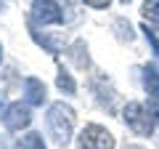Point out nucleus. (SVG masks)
Here are the masks:
<instances>
[{
  "label": "nucleus",
  "instance_id": "12",
  "mask_svg": "<svg viewBox=\"0 0 159 149\" xmlns=\"http://www.w3.org/2000/svg\"><path fill=\"white\" fill-rule=\"evenodd\" d=\"M143 35H146V40L151 43V51H154V56H159V37H157V32H154L148 24H143Z\"/></svg>",
  "mask_w": 159,
  "mask_h": 149
},
{
  "label": "nucleus",
  "instance_id": "5",
  "mask_svg": "<svg viewBox=\"0 0 159 149\" xmlns=\"http://www.w3.org/2000/svg\"><path fill=\"white\" fill-rule=\"evenodd\" d=\"M3 125H6V131L11 133H19V131H27L29 125H32V109H29L27 101H13L8 104L6 115H3Z\"/></svg>",
  "mask_w": 159,
  "mask_h": 149
},
{
  "label": "nucleus",
  "instance_id": "7",
  "mask_svg": "<svg viewBox=\"0 0 159 149\" xmlns=\"http://www.w3.org/2000/svg\"><path fill=\"white\" fill-rule=\"evenodd\" d=\"M24 101L29 107H43L48 101V91H45V83L40 77H24Z\"/></svg>",
  "mask_w": 159,
  "mask_h": 149
},
{
  "label": "nucleus",
  "instance_id": "17",
  "mask_svg": "<svg viewBox=\"0 0 159 149\" xmlns=\"http://www.w3.org/2000/svg\"><path fill=\"white\" fill-rule=\"evenodd\" d=\"M119 3H122V6H127V3H130V0H119Z\"/></svg>",
  "mask_w": 159,
  "mask_h": 149
},
{
  "label": "nucleus",
  "instance_id": "6",
  "mask_svg": "<svg viewBox=\"0 0 159 149\" xmlns=\"http://www.w3.org/2000/svg\"><path fill=\"white\" fill-rule=\"evenodd\" d=\"M143 88H146V96H148V109H151L154 120L159 123V67L157 64L143 67Z\"/></svg>",
  "mask_w": 159,
  "mask_h": 149
},
{
  "label": "nucleus",
  "instance_id": "15",
  "mask_svg": "<svg viewBox=\"0 0 159 149\" xmlns=\"http://www.w3.org/2000/svg\"><path fill=\"white\" fill-rule=\"evenodd\" d=\"M122 149H146V147H141V144H125Z\"/></svg>",
  "mask_w": 159,
  "mask_h": 149
},
{
  "label": "nucleus",
  "instance_id": "2",
  "mask_svg": "<svg viewBox=\"0 0 159 149\" xmlns=\"http://www.w3.org/2000/svg\"><path fill=\"white\" fill-rule=\"evenodd\" d=\"M122 123H125L133 133H138V136H151L157 120H154L151 109L143 107L141 101H127L125 107H122Z\"/></svg>",
  "mask_w": 159,
  "mask_h": 149
},
{
  "label": "nucleus",
  "instance_id": "10",
  "mask_svg": "<svg viewBox=\"0 0 159 149\" xmlns=\"http://www.w3.org/2000/svg\"><path fill=\"white\" fill-rule=\"evenodd\" d=\"M16 149H48L45 147V138L40 136V133H34V131H29L27 136L19 141V147Z\"/></svg>",
  "mask_w": 159,
  "mask_h": 149
},
{
  "label": "nucleus",
  "instance_id": "13",
  "mask_svg": "<svg viewBox=\"0 0 159 149\" xmlns=\"http://www.w3.org/2000/svg\"><path fill=\"white\" fill-rule=\"evenodd\" d=\"M88 8H96V11H103V8L111 6V0H82Z\"/></svg>",
  "mask_w": 159,
  "mask_h": 149
},
{
  "label": "nucleus",
  "instance_id": "16",
  "mask_svg": "<svg viewBox=\"0 0 159 149\" xmlns=\"http://www.w3.org/2000/svg\"><path fill=\"white\" fill-rule=\"evenodd\" d=\"M0 64H3V46H0Z\"/></svg>",
  "mask_w": 159,
  "mask_h": 149
},
{
  "label": "nucleus",
  "instance_id": "14",
  "mask_svg": "<svg viewBox=\"0 0 159 149\" xmlns=\"http://www.w3.org/2000/svg\"><path fill=\"white\" fill-rule=\"evenodd\" d=\"M6 109H8V101H6V93L0 91V120H3V115H6Z\"/></svg>",
  "mask_w": 159,
  "mask_h": 149
},
{
  "label": "nucleus",
  "instance_id": "8",
  "mask_svg": "<svg viewBox=\"0 0 159 149\" xmlns=\"http://www.w3.org/2000/svg\"><path fill=\"white\" fill-rule=\"evenodd\" d=\"M69 59L74 61V67L77 69H88L90 67V56H88V46L82 40H74L72 46H69Z\"/></svg>",
  "mask_w": 159,
  "mask_h": 149
},
{
  "label": "nucleus",
  "instance_id": "4",
  "mask_svg": "<svg viewBox=\"0 0 159 149\" xmlns=\"http://www.w3.org/2000/svg\"><path fill=\"white\" fill-rule=\"evenodd\" d=\"M29 22L40 24V27H51V24H61L64 13L61 6L56 0H32V8H29Z\"/></svg>",
  "mask_w": 159,
  "mask_h": 149
},
{
  "label": "nucleus",
  "instance_id": "9",
  "mask_svg": "<svg viewBox=\"0 0 159 149\" xmlns=\"http://www.w3.org/2000/svg\"><path fill=\"white\" fill-rule=\"evenodd\" d=\"M56 88L61 93H66V96H74L77 93V83H74V77L66 72L64 67H58V74H56Z\"/></svg>",
  "mask_w": 159,
  "mask_h": 149
},
{
  "label": "nucleus",
  "instance_id": "1",
  "mask_svg": "<svg viewBox=\"0 0 159 149\" xmlns=\"http://www.w3.org/2000/svg\"><path fill=\"white\" fill-rule=\"evenodd\" d=\"M45 128L56 147H69L72 133H74V109L64 101L51 104L45 115Z\"/></svg>",
  "mask_w": 159,
  "mask_h": 149
},
{
  "label": "nucleus",
  "instance_id": "11",
  "mask_svg": "<svg viewBox=\"0 0 159 149\" xmlns=\"http://www.w3.org/2000/svg\"><path fill=\"white\" fill-rule=\"evenodd\" d=\"M141 13L146 19H157V22H159V0H143Z\"/></svg>",
  "mask_w": 159,
  "mask_h": 149
},
{
  "label": "nucleus",
  "instance_id": "3",
  "mask_svg": "<svg viewBox=\"0 0 159 149\" xmlns=\"http://www.w3.org/2000/svg\"><path fill=\"white\" fill-rule=\"evenodd\" d=\"M114 147H117L114 136L98 123H88L77 133V149H114Z\"/></svg>",
  "mask_w": 159,
  "mask_h": 149
}]
</instances>
